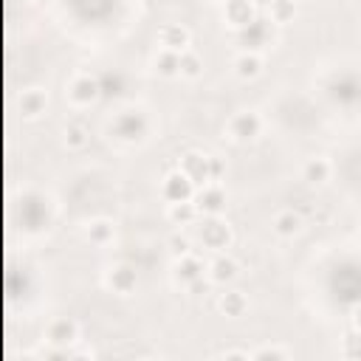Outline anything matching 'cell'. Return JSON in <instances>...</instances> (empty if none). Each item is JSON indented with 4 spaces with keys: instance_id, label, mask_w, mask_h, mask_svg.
<instances>
[{
    "instance_id": "29",
    "label": "cell",
    "mask_w": 361,
    "mask_h": 361,
    "mask_svg": "<svg viewBox=\"0 0 361 361\" xmlns=\"http://www.w3.org/2000/svg\"><path fill=\"white\" fill-rule=\"evenodd\" d=\"M223 175H226V161L212 155V180H223Z\"/></svg>"
},
{
    "instance_id": "17",
    "label": "cell",
    "mask_w": 361,
    "mask_h": 361,
    "mask_svg": "<svg viewBox=\"0 0 361 361\" xmlns=\"http://www.w3.org/2000/svg\"><path fill=\"white\" fill-rule=\"evenodd\" d=\"M333 178V161L327 155H310L302 164V180L310 186H324Z\"/></svg>"
},
{
    "instance_id": "13",
    "label": "cell",
    "mask_w": 361,
    "mask_h": 361,
    "mask_svg": "<svg viewBox=\"0 0 361 361\" xmlns=\"http://www.w3.org/2000/svg\"><path fill=\"white\" fill-rule=\"evenodd\" d=\"M48 90L45 87H25L20 96H17V113L25 118V121H34L39 118L45 110H48Z\"/></svg>"
},
{
    "instance_id": "1",
    "label": "cell",
    "mask_w": 361,
    "mask_h": 361,
    "mask_svg": "<svg viewBox=\"0 0 361 361\" xmlns=\"http://www.w3.org/2000/svg\"><path fill=\"white\" fill-rule=\"evenodd\" d=\"M197 240H200L203 248H209L212 254H220V251H228V248H231V243H234V228H231V223H228L223 214H209V217H200Z\"/></svg>"
},
{
    "instance_id": "18",
    "label": "cell",
    "mask_w": 361,
    "mask_h": 361,
    "mask_svg": "<svg viewBox=\"0 0 361 361\" xmlns=\"http://www.w3.org/2000/svg\"><path fill=\"white\" fill-rule=\"evenodd\" d=\"M85 240L96 248H107L116 243V223L107 217H93L90 223H85Z\"/></svg>"
},
{
    "instance_id": "9",
    "label": "cell",
    "mask_w": 361,
    "mask_h": 361,
    "mask_svg": "<svg viewBox=\"0 0 361 361\" xmlns=\"http://www.w3.org/2000/svg\"><path fill=\"white\" fill-rule=\"evenodd\" d=\"M158 192H161V197H164L166 203H183V200H195L197 186H195L180 169H172V172L164 175Z\"/></svg>"
},
{
    "instance_id": "16",
    "label": "cell",
    "mask_w": 361,
    "mask_h": 361,
    "mask_svg": "<svg viewBox=\"0 0 361 361\" xmlns=\"http://www.w3.org/2000/svg\"><path fill=\"white\" fill-rule=\"evenodd\" d=\"M257 3L254 0H223V20L237 31L243 25H248L257 17Z\"/></svg>"
},
{
    "instance_id": "21",
    "label": "cell",
    "mask_w": 361,
    "mask_h": 361,
    "mask_svg": "<svg viewBox=\"0 0 361 361\" xmlns=\"http://www.w3.org/2000/svg\"><path fill=\"white\" fill-rule=\"evenodd\" d=\"M231 68H234V73H237L240 79H257V76L262 73V68H265V59H262L259 51H240V54L234 56Z\"/></svg>"
},
{
    "instance_id": "5",
    "label": "cell",
    "mask_w": 361,
    "mask_h": 361,
    "mask_svg": "<svg viewBox=\"0 0 361 361\" xmlns=\"http://www.w3.org/2000/svg\"><path fill=\"white\" fill-rule=\"evenodd\" d=\"M104 288L116 296H133L135 288H138V271L135 265L130 262H113L104 268V276H102Z\"/></svg>"
},
{
    "instance_id": "33",
    "label": "cell",
    "mask_w": 361,
    "mask_h": 361,
    "mask_svg": "<svg viewBox=\"0 0 361 361\" xmlns=\"http://www.w3.org/2000/svg\"><path fill=\"white\" fill-rule=\"evenodd\" d=\"M358 231H361V217H358Z\"/></svg>"
},
{
    "instance_id": "32",
    "label": "cell",
    "mask_w": 361,
    "mask_h": 361,
    "mask_svg": "<svg viewBox=\"0 0 361 361\" xmlns=\"http://www.w3.org/2000/svg\"><path fill=\"white\" fill-rule=\"evenodd\" d=\"M206 3H223V0H206Z\"/></svg>"
},
{
    "instance_id": "14",
    "label": "cell",
    "mask_w": 361,
    "mask_h": 361,
    "mask_svg": "<svg viewBox=\"0 0 361 361\" xmlns=\"http://www.w3.org/2000/svg\"><path fill=\"white\" fill-rule=\"evenodd\" d=\"M158 48H169L178 54L192 48V31L183 23H164L158 28Z\"/></svg>"
},
{
    "instance_id": "8",
    "label": "cell",
    "mask_w": 361,
    "mask_h": 361,
    "mask_svg": "<svg viewBox=\"0 0 361 361\" xmlns=\"http://www.w3.org/2000/svg\"><path fill=\"white\" fill-rule=\"evenodd\" d=\"M203 274H206V265H203V259H200L195 251L175 257L172 271H169L172 282H175L178 288H183V290H186V288H192L197 279H203Z\"/></svg>"
},
{
    "instance_id": "19",
    "label": "cell",
    "mask_w": 361,
    "mask_h": 361,
    "mask_svg": "<svg viewBox=\"0 0 361 361\" xmlns=\"http://www.w3.org/2000/svg\"><path fill=\"white\" fill-rule=\"evenodd\" d=\"M62 144L71 152H82L85 147H90V127L85 121H79V118L65 121V127H62Z\"/></svg>"
},
{
    "instance_id": "31",
    "label": "cell",
    "mask_w": 361,
    "mask_h": 361,
    "mask_svg": "<svg viewBox=\"0 0 361 361\" xmlns=\"http://www.w3.org/2000/svg\"><path fill=\"white\" fill-rule=\"evenodd\" d=\"M220 358H245V361H248V358H251V353H248V350H223V353H220Z\"/></svg>"
},
{
    "instance_id": "10",
    "label": "cell",
    "mask_w": 361,
    "mask_h": 361,
    "mask_svg": "<svg viewBox=\"0 0 361 361\" xmlns=\"http://www.w3.org/2000/svg\"><path fill=\"white\" fill-rule=\"evenodd\" d=\"M195 203L200 209V217H209V214H223L226 206H228V195L226 189L220 186V180H212L206 186H200L195 192Z\"/></svg>"
},
{
    "instance_id": "28",
    "label": "cell",
    "mask_w": 361,
    "mask_h": 361,
    "mask_svg": "<svg viewBox=\"0 0 361 361\" xmlns=\"http://www.w3.org/2000/svg\"><path fill=\"white\" fill-rule=\"evenodd\" d=\"M166 248H169L172 257L189 254V251H192V240H189V234H183V231H172L169 240H166Z\"/></svg>"
},
{
    "instance_id": "12",
    "label": "cell",
    "mask_w": 361,
    "mask_h": 361,
    "mask_svg": "<svg viewBox=\"0 0 361 361\" xmlns=\"http://www.w3.org/2000/svg\"><path fill=\"white\" fill-rule=\"evenodd\" d=\"M206 276L212 279V285H231L237 276H240V262L228 254V251H220L212 257V262L206 265Z\"/></svg>"
},
{
    "instance_id": "24",
    "label": "cell",
    "mask_w": 361,
    "mask_h": 361,
    "mask_svg": "<svg viewBox=\"0 0 361 361\" xmlns=\"http://www.w3.org/2000/svg\"><path fill=\"white\" fill-rule=\"evenodd\" d=\"M180 76L183 79H200L203 76V56L195 48L180 51Z\"/></svg>"
},
{
    "instance_id": "11",
    "label": "cell",
    "mask_w": 361,
    "mask_h": 361,
    "mask_svg": "<svg viewBox=\"0 0 361 361\" xmlns=\"http://www.w3.org/2000/svg\"><path fill=\"white\" fill-rule=\"evenodd\" d=\"M45 341L54 347H71L79 341V322L71 316H56L45 324Z\"/></svg>"
},
{
    "instance_id": "20",
    "label": "cell",
    "mask_w": 361,
    "mask_h": 361,
    "mask_svg": "<svg viewBox=\"0 0 361 361\" xmlns=\"http://www.w3.org/2000/svg\"><path fill=\"white\" fill-rule=\"evenodd\" d=\"M217 310L226 316V319H240L248 313V296L237 288H228L217 296Z\"/></svg>"
},
{
    "instance_id": "34",
    "label": "cell",
    "mask_w": 361,
    "mask_h": 361,
    "mask_svg": "<svg viewBox=\"0 0 361 361\" xmlns=\"http://www.w3.org/2000/svg\"><path fill=\"white\" fill-rule=\"evenodd\" d=\"M296 3H305V0H296Z\"/></svg>"
},
{
    "instance_id": "6",
    "label": "cell",
    "mask_w": 361,
    "mask_h": 361,
    "mask_svg": "<svg viewBox=\"0 0 361 361\" xmlns=\"http://www.w3.org/2000/svg\"><path fill=\"white\" fill-rule=\"evenodd\" d=\"M226 133H228V138L234 144H248L262 133V116L257 110H240V113H234L228 118Z\"/></svg>"
},
{
    "instance_id": "15",
    "label": "cell",
    "mask_w": 361,
    "mask_h": 361,
    "mask_svg": "<svg viewBox=\"0 0 361 361\" xmlns=\"http://www.w3.org/2000/svg\"><path fill=\"white\" fill-rule=\"evenodd\" d=\"M271 228H274V234L276 237H282V240H293V237H299L302 231H305V217L296 212V209H279L274 217H271Z\"/></svg>"
},
{
    "instance_id": "7",
    "label": "cell",
    "mask_w": 361,
    "mask_h": 361,
    "mask_svg": "<svg viewBox=\"0 0 361 361\" xmlns=\"http://www.w3.org/2000/svg\"><path fill=\"white\" fill-rule=\"evenodd\" d=\"M178 169H180L197 189L206 186V183H212V155H206V152H200V149H186V152L180 155Z\"/></svg>"
},
{
    "instance_id": "25",
    "label": "cell",
    "mask_w": 361,
    "mask_h": 361,
    "mask_svg": "<svg viewBox=\"0 0 361 361\" xmlns=\"http://www.w3.org/2000/svg\"><path fill=\"white\" fill-rule=\"evenodd\" d=\"M268 17H271V23H276V25L290 23V20L296 17V0H271Z\"/></svg>"
},
{
    "instance_id": "30",
    "label": "cell",
    "mask_w": 361,
    "mask_h": 361,
    "mask_svg": "<svg viewBox=\"0 0 361 361\" xmlns=\"http://www.w3.org/2000/svg\"><path fill=\"white\" fill-rule=\"evenodd\" d=\"M350 327L361 333V302H358V305H353V310H350Z\"/></svg>"
},
{
    "instance_id": "2",
    "label": "cell",
    "mask_w": 361,
    "mask_h": 361,
    "mask_svg": "<svg viewBox=\"0 0 361 361\" xmlns=\"http://www.w3.org/2000/svg\"><path fill=\"white\" fill-rule=\"evenodd\" d=\"M99 96H102V82H99L96 73L79 71V73H73V76L68 79V85H65V99H68L71 107H79V110H82V107H90V104L99 102Z\"/></svg>"
},
{
    "instance_id": "22",
    "label": "cell",
    "mask_w": 361,
    "mask_h": 361,
    "mask_svg": "<svg viewBox=\"0 0 361 361\" xmlns=\"http://www.w3.org/2000/svg\"><path fill=\"white\" fill-rule=\"evenodd\" d=\"M152 71L161 79H178L180 76V54L169 48H158L152 56Z\"/></svg>"
},
{
    "instance_id": "3",
    "label": "cell",
    "mask_w": 361,
    "mask_h": 361,
    "mask_svg": "<svg viewBox=\"0 0 361 361\" xmlns=\"http://www.w3.org/2000/svg\"><path fill=\"white\" fill-rule=\"evenodd\" d=\"M274 25L276 23H271V17H259L257 14L248 25H243V28L234 31L237 48L240 51H262V48L274 45Z\"/></svg>"
},
{
    "instance_id": "4",
    "label": "cell",
    "mask_w": 361,
    "mask_h": 361,
    "mask_svg": "<svg viewBox=\"0 0 361 361\" xmlns=\"http://www.w3.org/2000/svg\"><path fill=\"white\" fill-rule=\"evenodd\" d=\"M147 130H149V118H147V113L138 110V107H127V110L116 113V118L110 121V133H113L118 141H124V144L141 141V138L147 135Z\"/></svg>"
},
{
    "instance_id": "27",
    "label": "cell",
    "mask_w": 361,
    "mask_h": 361,
    "mask_svg": "<svg viewBox=\"0 0 361 361\" xmlns=\"http://www.w3.org/2000/svg\"><path fill=\"white\" fill-rule=\"evenodd\" d=\"M290 355H293V350H288L282 344H262V347H257L251 353V358H257V361H265V358H290Z\"/></svg>"
},
{
    "instance_id": "35",
    "label": "cell",
    "mask_w": 361,
    "mask_h": 361,
    "mask_svg": "<svg viewBox=\"0 0 361 361\" xmlns=\"http://www.w3.org/2000/svg\"><path fill=\"white\" fill-rule=\"evenodd\" d=\"M23 3H28V0H23Z\"/></svg>"
},
{
    "instance_id": "26",
    "label": "cell",
    "mask_w": 361,
    "mask_h": 361,
    "mask_svg": "<svg viewBox=\"0 0 361 361\" xmlns=\"http://www.w3.org/2000/svg\"><path fill=\"white\" fill-rule=\"evenodd\" d=\"M341 355L344 358H361V333L358 330H347L341 338Z\"/></svg>"
},
{
    "instance_id": "23",
    "label": "cell",
    "mask_w": 361,
    "mask_h": 361,
    "mask_svg": "<svg viewBox=\"0 0 361 361\" xmlns=\"http://www.w3.org/2000/svg\"><path fill=\"white\" fill-rule=\"evenodd\" d=\"M166 217L172 226H192L200 220V209L195 200H183V203H166Z\"/></svg>"
}]
</instances>
